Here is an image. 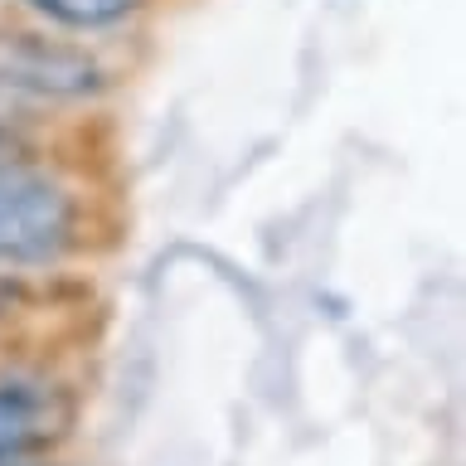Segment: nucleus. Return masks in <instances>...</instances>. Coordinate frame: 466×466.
<instances>
[{
    "label": "nucleus",
    "mask_w": 466,
    "mask_h": 466,
    "mask_svg": "<svg viewBox=\"0 0 466 466\" xmlns=\"http://www.w3.org/2000/svg\"><path fill=\"white\" fill-rule=\"evenodd\" d=\"M78 228V199L49 170L0 156V268L58 258Z\"/></svg>",
    "instance_id": "nucleus-1"
},
{
    "label": "nucleus",
    "mask_w": 466,
    "mask_h": 466,
    "mask_svg": "<svg viewBox=\"0 0 466 466\" xmlns=\"http://www.w3.org/2000/svg\"><path fill=\"white\" fill-rule=\"evenodd\" d=\"M64 422L68 403L49 379H0V466L39 457Z\"/></svg>",
    "instance_id": "nucleus-2"
},
{
    "label": "nucleus",
    "mask_w": 466,
    "mask_h": 466,
    "mask_svg": "<svg viewBox=\"0 0 466 466\" xmlns=\"http://www.w3.org/2000/svg\"><path fill=\"white\" fill-rule=\"evenodd\" d=\"M25 5L64 29H107L122 25L127 15H137L141 0H25Z\"/></svg>",
    "instance_id": "nucleus-3"
},
{
    "label": "nucleus",
    "mask_w": 466,
    "mask_h": 466,
    "mask_svg": "<svg viewBox=\"0 0 466 466\" xmlns=\"http://www.w3.org/2000/svg\"><path fill=\"white\" fill-rule=\"evenodd\" d=\"M10 466H58V461H35V457H29V461H10Z\"/></svg>",
    "instance_id": "nucleus-4"
}]
</instances>
